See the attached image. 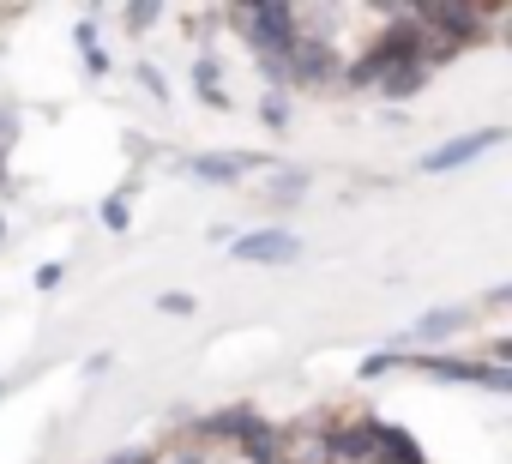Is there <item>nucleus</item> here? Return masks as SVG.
<instances>
[{
	"mask_svg": "<svg viewBox=\"0 0 512 464\" xmlns=\"http://www.w3.org/2000/svg\"><path fill=\"white\" fill-rule=\"evenodd\" d=\"M241 25H247V43L260 49V67L278 85H290L284 55L296 49V7H241Z\"/></svg>",
	"mask_w": 512,
	"mask_h": 464,
	"instance_id": "nucleus-1",
	"label": "nucleus"
},
{
	"mask_svg": "<svg viewBox=\"0 0 512 464\" xmlns=\"http://www.w3.org/2000/svg\"><path fill=\"white\" fill-rule=\"evenodd\" d=\"M13 133H19V121H13V109H0V157H7V145H13Z\"/></svg>",
	"mask_w": 512,
	"mask_h": 464,
	"instance_id": "nucleus-15",
	"label": "nucleus"
},
{
	"mask_svg": "<svg viewBox=\"0 0 512 464\" xmlns=\"http://www.w3.org/2000/svg\"><path fill=\"white\" fill-rule=\"evenodd\" d=\"M151 464H205L199 446H169V452H151Z\"/></svg>",
	"mask_w": 512,
	"mask_h": 464,
	"instance_id": "nucleus-12",
	"label": "nucleus"
},
{
	"mask_svg": "<svg viewBox=\"0 0 512 464\" xmlns=\"http://www.w3.org/2000/svg\"><path fill=\"white\" fill-rule=\"evenodd\" d=\"M247 169H260V157H247V151H223V157H193V175L199 181H235Z\"/></svg>",
	"mask_w": 512,
	"mask_h": 464,
	"instance_id": "nucleus-8",
	"label": "nucleus"
},
{
	"mask_svg": "<svg viewBox=\"0 0 512 464\" xmlns=\"http://www.w3.org/2000/svg\"><path fill=\"white\" fill-rule=\"evenodd\" d=\"M302 187H308L302 175H272V181H266V193H272V199H302Z\"/></svg>",
	"mask_w": 512,
	"mask_h": 464,
	"instance_id": "nucleus-11",
	"label": "nucleus"
},
{
	"mask_svg": "<svg viewBox=\"0 0 512 464\" xmlns=\"http://www.w3.org/2000/svg\"><path fill=\"white\" fill-rule=\"evenodd\" d=\"M79 49H85V61H91V73H103V49H97V37H91V25L79 31Z\"/></svg>",
	"mask_w": 512,
	"mask_h": 464,
	"instance_id": "nucleus-13",
	"label": "nucleus"
},
{
	"mask_svg": "<svg viewBox=\"0 0 512 464\" xmlns=\"http://www.w3.org/2000/svg\"><path fill=\"white\" fill-rule=\"evenodd\" d=\"M374 464H428V458L416 452V440H410L404 428H392V422H374Z\"/></svg>",
	"mask_w": 512,
	"mask_h": 464,
	"instance_id": "nucleus-7",
	"label": "nucleus"
},
{
	"mask_svg": "<svg viewBox=\"0 0 512 464\" xmlns=\"http://www.w3.org/2000/svg\"><path fill=\"white\" fill-rule=\"evenodd\" d=\"M374 85H380L386 97H398V103H404V97H416V91L428 85V67H392V73H380Z\"/></svg>",
	"mask_w": 512,
	"mask_h": 464,
	"instance_id": "nucleus-9",
	"label": "nucleus"
},
{
	"mask_svg": "<svg viewBox=\"0 0 512 464\" xmlns=\"http://www.w3.org/2000/svg\"><path fill=\"white\" fill-rule=\"evenodd\" d=\"M326 464H374V422L356 416V422L326 428Z\"/></svg>",
	"mask_w": 512,
	"mask_h": 464,
	"instance_id": "nucleus-3",
	"label": "nucleus"
},
{
	"mask_svg": "<svg viewBox=\"0 0 512 464\" xmlns=\"http://www.w3.org/2000/svg\"><path fill=\"white\" fill-rule=\"evenodd\" d=\"M464 326H470V302H452V308L422 314L404 338H410V344H440V338H452V332H464Z\"/></svg>",
	"mask_w": 512,
	"mask_h": 464,
	"instance_id": "nucleus-6",
	"label": "nucleus"
},
{
	"mask_svg": "<svg viewBox=\"0 0 512 464\" xmlns=\"http://www.w3.org/2000/svg\"><path fill=\"white\" fill-rule=\"evenodd\" d=\"M193 79H199V97H205V103H223V91H217V67H211V55H205L199 67H193Z\"/></svg>",
	"mask_w": 512,
	"mask_h": 464,
	"instance_id": "nucleus-10",
	"label": "nucleus"
},
{
	"mask_svg": "<svg viewBox=\"0 0 512 464\" xmlns=\"http://www.w3.org/2000/svg\"><path fill=\"white\" fill-rule=\"evenodd\" d=\"M235 260H247V266H290V260H302V242L284 236V229H260V236L235 242Z\"/></svg>",
	"mask_w": 512,
	"mask_h": 464,
	"instance_id": "nucleus-4",
	"label": "nucleus"
},
{
	"mask_svg": "<svg viewBox=\"0 0 512 464\" xmlns=\"http://www.w3.org/2000/svg\"><path fill=\"white\" fill-rule=\"evenodd\" d=\"M103 223H109V229H127V199H121V193L103 205Z\"/></svg>",
	"mask_w": 512,
	"mask_h": 464,
	"instance_id": "nucleus-14",
	"label": "nucleus"
},
{
	"mask_svg": "<svg viewBox=\"0 0 512 464\" xmlns=\"http://www.w3.org/2000/svg\"><path fill=\"white\" fill-rule=\"evenodd\" d=\"M0 242H7V223H0Z\"/></svg>",
	"mask_w": 512,
	"mask_h": 464,
	"instance_id": "nucleus-18",
	"label": "nucleus"
},
{
	"mask_svg": "<svg viewBox=\"0 0 512 464\" xmlns=\"http://www.w3.org/2000/svg\"><path fill=\"white\" fill-rule=\"evenodd\" d=\"M284 73H290V85H326V79H344L332 43L314 37V31H302V25H296V49L284 55Z\"/></svg>",
	"mask_w": 512,
	"mask_h": 464,
	"instance_id": "nucleus-2",
	"label": "nucleus"
},
{
	"mask_svg": "<svg viewBox=\"0 0 512 464\" xmlns=\"http://www.w3.org/2000/svg\"><path fill=\"white\" fill-rule=\"evenodd\" d=\"M506 133L500 127H482V133H464V139H452V145H440V151H428L422 157V169L428 175H446V169H458V163H470V157H482V151H494Z\"/></svg>",
	"mask_w": 512,
	"mask_h": 464,
	"instance_id": "nucleus-5",
	"label": "nucleus"
},
{
	"mask_svg": "<svg viewBox=\"0 0 512 464\" xmlns=\"http://www.w3.org/2000/svg\"><path fill=\"white\" fill-rule=\"evenodd\" d=\"M260 115H266V121L278 127V121H284V97H266V103H260Z\"/></svg>",
	"mask_w": 512,
	"mask_h": 464,
	"instance_id": "nucleus-17",
	"label": "nucleus"
},
{
	"mask_svg": "<svg viewBox=\"0 0 512 464\" xmlns=\"http://www.w3.org/2000/svg\"><path fill=\"white\" fill-rule=\"evenodd\" d=\"M205 464H223V458H205Z\"/></svg>",
	"mask_w": 512,
	"mask_h": 464,
	"instance_id": "nucleus-19",
	"label": "nucleus"
},
{
	"mask_svg": "<svg viewBox=\"0 0 512 464\" xmlns=\"http://www.w3.org/2000/svg\"><path fill=\"white\" fill-rule=\"evenodd\" d=\"M127 25H139V31H145V25H157V7H133V13H127Z\"/></svg>",
	"mask_w": 512,
	"mask_h": 464,
	"instance_id": "nucleus-16",
	"label": "nucleus"
}]
</instances>
